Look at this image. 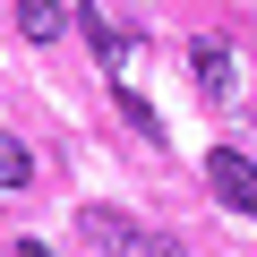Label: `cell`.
Masks as SVG:
<instances>
[{
	"label": "cell",
	"instance_id": "obj_1",
	"mask_svg": "<svg viewBox=\"0 0 257 257\" xmlns=\"http://www.w3.org/2000/svg\"><path fill=\"white\" fill-rule=\"evenodd\" d=\"M206 189H214V197H223L240 223H257V163H248V155L214 146V155H206Z\"/></svg>",
	"mask_w": 257,
	"mask_h": 257
},
{
	"label": "cell",
	"instance_id": "obj_2",
	"mask_svg": "<svg viewBox=\"0 0 257 257\" xmlns=\"http://www.w3.org/2000/svg\"><path fill=\"white\" fill-rule=\"evenodd\" d=\"M189 69H197V94H206V103H231V86H240V69H231V43H214V35H206V43L189 52Z\"/></svg>",
	"mask_w": 257,
	"mask_h": 257
},
{
	"label": "cell",
	"instance_id": "obj_3",
	"mask_svg": "<svg viewBox=\"0 0 257 257\" xmlns=\"http://www.w3.org/2000/svg\"><path fill=\"white\" fill-rule=\"evenodd\" d=\"M69 26H77L69 0H18V35H26V43H60Z\"/></svg>",
	"mask_w": 257,
	"mask_h": 257
},
{
	"label": "cell",
	"instance_id": "obj_4",
	"mask_svg": "<svg viewBox=\"0 0 257 257\" xmlns=\"http://www.w3.org/2000/svg\"><path fill=\"white\" fill-rule=\"evenodd\" d=\"M77 26H86V43H94V60H103V69H120V60H128V35H120L103 9H77Z\"/></svg>",
	"mask_w": 257,
	"mask_h": 257
},
{
	"label": "cell",
	"instance_id": "obj_5",
	"mask_svg": "<svg viewBox=\"0 0 257 257\" xmlns=\"http://www.w3.org/2000/svg\"><path fill=\"white\" fill-rule=\"evenodd\" d=\"M77 223H86V240H103V248L120 257V240H128V214H111V206H86Z\"/></svg>",
	"mask_w": 257,
	"mask_h": 257
},
{
	"label": "cell",
	"instance_id": "obj_6",
	"mask_svg": "<svg viewBox=\"0 0 257 257\" xmlns=\"http://www.w3.org/2000/svg\"><path fill=\"white\" fill-rule=\"evenodd\" d=\"M26 180H35V146L0 138V189H26Z\"/></svg>",
	"mask_w": 257,
	"mask_h": 257
},
{
	"label": "cell",
	"instance_id": "obj_7",
	"mask_svg": "<svg viewBox=\"0 0 257 257\" xmlns=\"http://www.w3.org/2000/svg\"><path fill=\"white\" fill-rule=\"evenodd\" d=\"M120 257H189V248H180L172 231H128V240H120Z\"/></svg>",
	"mask_w": 257,
	"mask_h": 257
},
{
	"label": "cell",
	"instance_id": "obj_8",
	"mask_svg": "<svg viewBox=\"0 0 257 257\" xmlns=\"http://www.w3.org/2000/svg\"><path fill=\"white\" fill-rule=\"evenodd\" d=\"M18 257H52V248H43V240H26V248H18Z\"/></svg>",
	"mask_w": 257,
	"mask_h": 257
}]
</instances>
